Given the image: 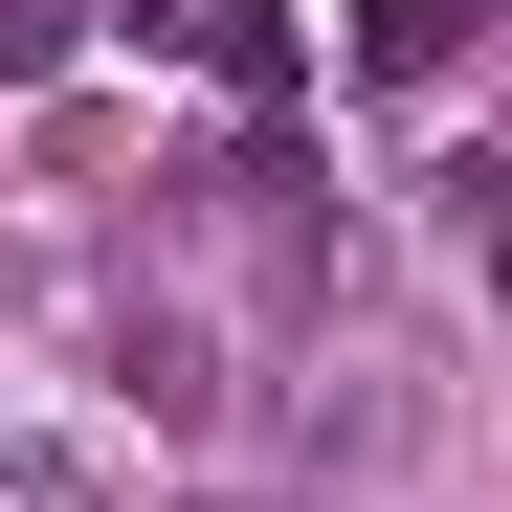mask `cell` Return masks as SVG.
Listing matches in <instances>:
<instances>
[{
    "instance_id": "2",
    "label": "cell",
    "mask_w": 512,
    "mask_h": 512,
    "mask_svg": "<svg viewBox=\"0 0 512 512\" xmlns=\"http://www.w3.org/2000/svg\"><path fill=\"white\" fill-rule=\"evenodd\" d=\"M468 23H490V0H357V67H379V90H446Z\"/></svg>"
},
{
    "instance_id": "3",
    "label": "cell",
    "mask_w": 512,
    "mask_h": 512,
    "mask_svg": "<svg viewBox=\"0 0 512 512\" xmlns=\"http://www.w3.org/2000/svg\"><path fill=\"white\" fill-rule=\"evenodd\" d=\"M67 23H90V0H0V90H45V67H67Z\"/></svg>"
},
{
    "instance_id": "1",
    "label": "cell",
    "mask_w": 512,
    "mask_h": 512,
    "mask_svg": "<svg viewBox=\"0 0 512 512\" xmlns=\"http://www.w3.org/2000/svg\"><path fill=\"white\" fill-rule=\"evenodd\" d=\"M179 45L223 67V90H245V112H290V90H312V23H290V0H201V23H179Z\"/></svg>"
}]
</instances>
